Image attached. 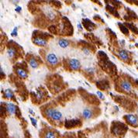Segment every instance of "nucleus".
I'll use <instances>...</instances> for the list:
<instances>
[{
	"label": "nucleus",
	"mask_w": 138,
	"mask_h": 138,
	"mask_svg": "<svg viewBox=\"0 0 138 138\" xmlns=\"http://www.w3.org/2000/svg\"><path fill=\"white\" fill-rule=\"evenodd\" d=\"M45 114L47 115V117L55 121H61L63 118L62 113L61 112H59L58 110L53 108H49L47 109H46Z\"/></svg>",
	"instance_id": "nucleus-1"
},
{
	"label": "nucleus",
	"mask_w": 138,
	"mask_h": 138,
	"mask_svg": "<svg viewBox=\"0 0 138 138\" xmlns=\"http://www.w3.org/2000/svg\"><path fill=\"white\" fill-rule=\"evenodd\" d=\"M46 61L47 62L50 64V65H52V66H54V65H57L58 64V58L57 57V55L54 54V53H49L47 54V55L46 56Z\"/></svg>",
	"instance_id": "nucleus-2"
},
{
	"label": "nucleus",
	"mask_w": 138,
	"mask_h": 138,
	"mask_svg": "<svg viewBox=\"0 0 138 138\" xmlns=\"http://www.w3.org/2000/svg\"><path fill=\"white\" fill-rule=\"evenodd\" d=\"M68 64H69V67L71 68V70H74V71L79 70L80 68H81V63L79 60L76 59V58H71V59L69 60Z\"/></svg>",
	"instance_id": "nucleus-3"
},
{
	"label": "nucleus",
	"mask_w": 138,
	"mask_h": 138,
	"mask_svg": "<svg viewBox=\"0 0 138 138\" xmlns=\"http://www.w3.org/2000/svg\"><path fill=\"white\" fill-rule=\"evenodd\" d=\"M33 43L37 46L44 47V46L47 44V40L43 37H40V36H36L33 39Z\"/></svg>",
	"instance_id": "nucleus-4"
},
{
	"label": "nucleus",
	"mask_w": 138,
	"mask_h": 138,
	"mask_svg": "<svg viewBox=\"0 0 138 138\" xmlns=\"http://www.w3.org/2000/svg\"><path fill=\"white\" fill-rule=\"evenodd\" d=\"M125 119H126V120L130 124H131L132 126H137L138 124V119L134 115H132V114L126 115V116H125Z\"/></svg>",
	"instance_id": "nucleus-5"
},
{
	"label": "nucleus",
	"mask_w": 138,
	"mask_h": 138,
	"mask_svg": "<svg viewBox=\"0 0 138 138\" xmlns=\"http://www.w3.org/2000/svg\"><path fill=\"white\" fill-rule=\"evenodd\" d=\"M6 109L7 110V112L9 113H10L12 115L16 114L17 111V107L14 104H12V103H6Z\"/></svg>",
	"instance_id": "nucleus-6"
},
{
	"label": "nucleus",
	"mask_w": 138,
	"mask_h": 138,
	"mask_svg": "<svg viewBox=\"0 0 138 138\" xmlns=\"http://www.w3.org/2000/svg\"><path fill=\"white\" fill-rule=\"evenodd\" d=\"M44 12H45L46 16H47L50 20H54L55 16H56V14H55L54 11L50 7H46L44 9Z\"/></svg>",
	"instance_id": "nucleus-7"
},
{
	"label": "nucleus",
	"mask_w": 138,
	"mask_h": 138,
	"mask_svg": "<svg viewBox=\"0 0 138 138\" xmlns=\"http://www.w3.org/2000/svg\"><path fill=\"white\" fill-rule=\"evenodd\" d=\"M120 86H121L122 89H123V91H125V92H130L131 89H132V85H131V84H130L129 81H125V80L121 81Z\"/></svg>",
	"instance_id": "nucleus-8"
},
{
	"label": "nucleus",
	"mask_w": 138,
	"mask_h": 138,
	"mask_svg": "<svg viewBox=\"0 0 138 138\" xmlns=\"http://www.w3.org/2000/svg\"><path fill=\"white\" fill-rule=\"evenodd\" d=\"M16 72L17 75L19 76L21 79H26L27 77H28V74H27V72L24 70V69H23L21 68H16Z\"/></svg>",
	"instance_id": "nucleus-9"
},
{
	"label": "nucleus",
	"mask_w": 138,
	"mask_h": 138,
	"mask_svg": "<svg viewBox=\"0 0 138 138\" xmlns=\"http://www.w3.org/2000/svg\"><path fill=\"white\" fill-rule=\"evenodd\" d=\"M92 111L91 109L86 108L83 111H82V116H83L85 119H89L92 117Z\"/></svg>",
	"instance_id": "nucleus-10"
},
{
	"label": "nucleus",
	"mask_w": 138,
	"mask_h": 138,
	"mask_svg": "<svg viewBox=\"0 0 138 138\" xmlns=\"http://www.w3.org/2000/svg\"><path fill=\"white\" fill-rule=\"evenodd\" d=\"M80 120L79 119H72V120H67L65 123V126L67 128H71V127H74L76 126L77 124L79 123Z\"/></svg>",
	"instance_id": "nucleus-11"
},
{
	"label": "nucleus",
	"mask_w": 138,
	"mask_h": 138,
	"mask_svg": "<svg viewBox=\"0 0 138 138\" xmlns=\"http://www.w3.org/2000/svg\"><path fill=\"white\" fill-rule=\"evenodd\" d=\"M119 58H120L123 61H127V60L129 59V55H128V53L126 50H120L119 51Z\"/></svg>",
	"instance_id": "nucleus-12"
},
{
	"label": "nucleus",
	"mask_w": 138,
	"mask_h": 138,
	"mask_svg": "<svg viewBox=\"0 0 138 138\" xmlns=\"http://www.w3.org/2000/svg\"><path fill=\"white\" fill-rule=\"evenodd\" d=\"M69 44H70V43H69V41L68 40H65V39H60L58 40V45L61 48H66V47H68Z\"/></svg>",
	"instance_id": "nucleus-13"
},
{
	"label": "nucleus",
	"mask_w": 138,
	"mask_h": 138,
	"mask_svg": "<svg viewBox=\"0 0 138 138\" xmlns=\"http://www.w3.org/2000/svg\"><path fill=\"white\" fill-rule=\"evenodd\" d=\"M29 64L30 65L31 68H37L39 67V64L36 61V60L34 58H32L29 60Z\"/></svg>",
	"instance_id": "nucleus-14"
},
{
	"label": "nucleus",
	"mask_w": 138,
	"mask_h": 138,
	"mask_svg": "<svg viewBox=\"0 0 138 138\" xmlns=\"http://www.w3.org/2000/svg\"><path fill=\"white\" fill-rule=\"evenodd\" d=\"M7 54H8V57L10 58H13L16 54V50L15 48L13 47H10L7 50Z\"/></svg>",
	"instance_id": "nucleus-15"
},
{
	"label": "nucleus",
	"mask_w": 138,
	"mask_h": 138,
	"mask_svg": "<svg viewBox=\"0 0 138 138\" xmlns=\"http://www.w3.org/2000/svg\"><path fill=\"white\" fill-rule=\"evenodd\" d=\"M4 95H5V97L9 99H13V97H14L13 92H12V90H10V89H6L5 91H4Z\"/></svg>",
	"instance_id": "nucleus-16"
},
{
	"label": "nucleus",
	"mask_w": 138,
	"mask_h": 138,
	"mask_svg": "<svg viewBox=\"0 0 138 138\" xmlns=\"http://www.w3.org/2000/svg\"><path fill=\"white\" fill-rule=\"evenodd\" d=\"M106 9H107V10H109L110 12H112L113 15L119 17V13L116 11V9H115V8H113L111 6H106Z\"/></svg>",
	"instance_id": "nucleus-17"
},
{
	"label": "nucleus",
	"mask_w": 138,
	"mask_h": 138,
	"mask_svg": "<svg viewBox=\"0 0 138 138\" xmlns=\"http://www.w3.org/2000/svg\"><path fill=\"white\" fill-rule=\"evenodd\" d=\"M119 26H120V30H121V31L123 32V33L124 34H128V33H129V30H128V29H127V27L126 26H125L123 24H121V23H119Z\"/></svg>",
	"instance_id": "nucleus-18"
},
{
	"label": "nucleus",
	"mask_w": 138,
	"mask_h": 138,
	"mask_svg": "<svg viewBox=\"0 0 138 138\" xmlns=\"http://www.w3.org/2000/svg\"><path fill=\"white\" fill-rule=\"evenodd\" d=\"M45 138H56L55 133L52 131H47L45 133Z\"/></svg>",
	"instance_id": "nucleus-19"
},
{
	"label": "nucleus",
	"mask_w": 138,
	"mask_h": 138,
	"mask_svg": "<svg viewBox=\"0 0 138 138\" xmlns=\"http://www.w3.org/2000/svg\"><path fill=\"white\" fill-rule=\"evenodd\" d=\"M11 35L12 36H17V27H15V28L13 29L12 32L11 33Z\"/></svg>",
	"instance_id": "nucleus-20"
},
{
	"label": "nucleus",
	"mask_w": 138,
	"mask_h": 138,
	"mask_svg": "<svg viewBox=\"0 0 138 138\" xmlns=\"http://www.w3.org/2000/svg\"><path fill=\"white\" fill-rule=\"evenodd\" d=\"M30 120H31L32 124H33V126H36V124H37V122H36V119H34L33 117H30Z\"/></svg>",
	"instance_id": "nucleus-21"
},
{
	"label": "nucleus",
	"mask_w": 138,
	"mask_h": 138,
	"mask_svg": "<svg viewBox=\"0 0 138 138\" xmlns=\"http://www.w3.org/2000/svg\"><path fill=\"white\" fill-rule=\"evenodd\" d=\"M96 94H97V95L99 96V99H104V95L102 93V92H99V91H98L97 92H96Z\"/></svg>",
	"instance_id": "nucleus-22"
},
{
	"label": "nucleus",
	"mask_w": 138,
	"mask_h": 138,
	"mask_svg": "<svg viewBox=\"0 0 138 138\" xmlns=\"http://www.w3.org/2000/svg\"><path fill=\"white\" fill-rule=\"evenodd\" d=\"M85 71L89 73H94L95 72V69L93 68H88L85 69Z\"/></svg>",
	"instance_id": "nucleus-23"
},
{
	"label": "nucleus",
	"mask_w": 138,
	"mask_h": 138,
	"mask_svg": "<svg viewBox=\"0 0 138 138\" xmlns=\"http://www.w3.org/2000/svg\"><path fill=\"white\" fill-rule=\"evenodd\" d=\"M83 52H84V54H85V55H89L90 54V50L88 49V48H86V47H85V48H83Z\"/></svg>",
	"instance_id": "nucleus-24"
},
{
	"label": "nucleus",
	"mask_w": 138,
	"mask_h": 138,
	"mask_svg": "<svg viewBox=\"0 0 138 138\" xmlns=\"http://www.w3.org/2000/svg\"><path fill=\"white\" fill-rule=\"evenodd\" d=\"M43 95H44V94H43L42 92H38L37 95H36V97H37L38 99H42Z\"/></svg>",
	"instance_id": "nucleus-25"
},
{
	"label": "nucleus",
	"mask_w": 138,
	"mask_h": 138,
	"mask_svg": "<svg viewBox=\"0 0 138 138\" xmlns=\"http://www.w3.org/2000/svg\"><path fill=\"white\" fill-rule=\"evenodd\" d=\"M15 10H16V12H20L21 10H22V8H21L20 6H17V7H16Z\"/></svg>",
	"instance_id": "nucleus-26"
},
{
	"label": "nucleus",
	"mask_w": 138,
	"mask_h": 138,
	"mask_svg": "<svg viewBox=\"0 0 138 138\" xmlns=\"http://www.w3.org/2000/svg\"><path fill=\"white\" fill-rule=\"evenodd\" d=\"M0 71H1V77L4 76V72H3V70H2V67L0 68Z\"/></svg>",
	"instance_id": "nucleus-27"
},
{
	"label": "nucleus",
	"mask_w": 138,
	"mask_h": 138,
	"mask_svg": "<svg viewBox=\"0 0 138 138\" xmlns=\"http://www.w3.org/2000/svg\"><path fill=\"white\" fill-rule=\"evenodd\" d=\"M78 27H79V30H82V26L80 23H78Z\"/></svg>",
	"instance_id": "nucleus-28"
}]
</instances>
